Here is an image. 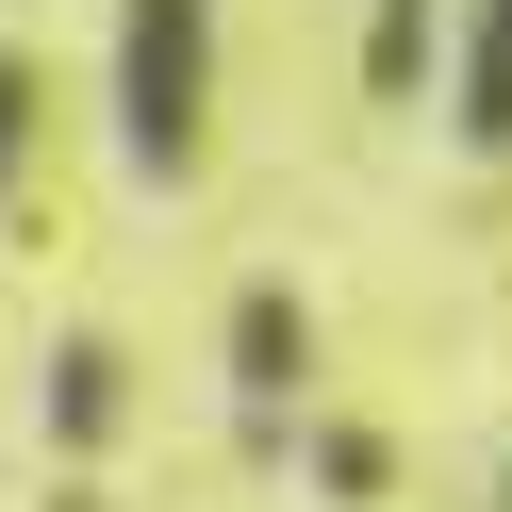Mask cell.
<instances>
[{"mask_svg": "<svg viewBox=\"0 0 512 512\" xmlns=\"http://www.w3.org/2000/svg\"><path fill=\"white\" fill-rule=\"evenodd\" d=\"M199 17L215 0H133V149L149 166L199 149Z\"/></svg>", "mask_w": 512, "mask_h": 512, "instance_id": "cell-1", "label": "cell"}, {"mask_svg": "<svg viewBox=\"0 0 512 512\" xmlns=\"http://www.w3.org/2000/svg\"><path fill=\"white\" fill-rule=\"evenodd\" d=\"M463 116L512 133V0H479V34H463Z\"/></svg>", "mask_w": 512, "mask_h": 512, "instance_id": "cell-2", "label": "cell"}, {"mask_svg": "<svg viewBox=\"0 0 512 512\" xmlns=\"http://www.w3.org/2000/svg\"><path fill=\"white\" fill-rule=\"evenodd\" d=\"M17 133H34V83L0 67V182H17Z\"/></svg>", "mask_w": 512, "mask_h": 512, "instance_id": "cell-3", "label": "cell"}, {"mask_svg": "<svg viewBox=\"0 0 512 512\" xmlns=\"http://www.w3.org/2000/svg\"><path fill=\"white\" fill-rule=\"evenodd\" d=\"M413 17H430V0H380V83L413 67Z\"/></svg>", "mask_w": 512, "mask_h": 512, "instance_id": "cell-4", "label": "cell"}]
</instances>
